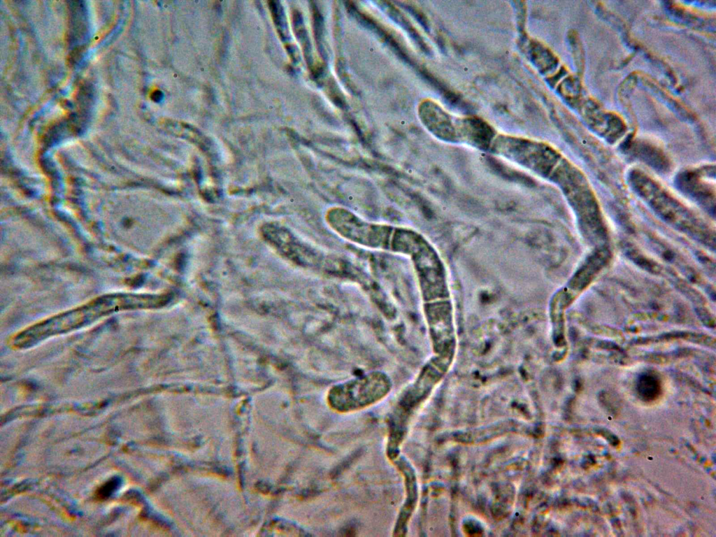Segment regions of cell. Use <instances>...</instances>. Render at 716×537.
<instances>
[{
	"label": "cell",
	"instance_id": "6da1fadb",
	"mask_svg": "<svg viewBox=\"0 0 716 537\" xmlns=\"http://www.w3.org/2000/svg\"><path fill=\"white\" fill-rule=\"evenodd\" d=\"M629 182L633 191L666 223L710 246L715 235L700 219L645 173L633 171Z\"/></svg>",
	"mask_w": 716,
	"mask_h": 537
},
{
	"label": "cell",
	"instance_id": "7a4b0ae2",
	"mask_svg": "<svg viewBox=\"0 0 716 537\" xmlns=\"http://www.w3.org/2000/svg\"><path fill=\"white\" fill-rule=\"evenodd\" d=\"M389 388V381L385 376L373 374L336 386L329 392V402L341 412L357 410L380 399Z\"/></svg>",
	"mask_w": 716,
	"mask_h": 537
},
{
	"label": "cell",
	"instance_id": "3957f363",
	"mask_svg": "<svg viewBox=\"0 0 716 537\" xmlns=\"http://www.w3.org/2000/svg\"><path fill=\"white\" fill-rule=\"evenodd\" d=\"M708 173H699L696 172H685L680 173L677 179L678 184L683 192L692 196L696 201L703 205L704 208H715V194L710 185L703 179ZM708 177V176H707Z\"/></svg>",
	"mask_w": 716,
	"mask_h": 537
},
{
	"label": "cell",
	"instance_id": "277c9868",
	"mask_svg": "<svg viewBox=\"0 0 716 537\" xmlns=\"http://www.w3.org/2000/svg\"><path fill=\"white\" fill-rule=\"evenodd\" d=\"M420 114L424 124L436 134L449 140L456 136V127L451 116L437 104L431 101L424 102L420 106Z\"/></svg>",
	"mask_w": 716,
	"mask_h": 537
},
{
	"label": "cell",
	"instance_id": "5b68a950",
	"mask_svg": "<svg viewBox=\"0 0 716 537\" xmlns=\"http://www.w3.org/2000/svg\"><path fill=\"white\" fill-rule=\"evenodd\" d=\"M461 135L474 145L485 148L494 136V131L485 121L477 117H466L455 121Z\"/></svg>",
	"mask_w": 716,
	"mask_h": 537
},
{
	"label": "cell",
	"instance_id": "8992f818",
	"mask_svg": "<svg viewBox=\"0 0 716 537\" xmlns=\"http://www.w3.org/2000/svg\"><path fill=\"white\" fill-rule=\"evenodd\" d=\"M661 389V381L654 373L645 372L639 376L636 390L643 401L655 400L659 396Z\"/></svg>",
	"mask_w": 716,
	"mask_h": 537
},
{
	"label": "cell",
	"instance_id": "52a82bcc",
	"mask_svg": "<svg viewBox=\"0 0 716 537\" xmlns=\"http://www.w3.org/2000/svg\"><path fill=\"white\" fill-rule=\"evenodd\" d=\"M119 485L120 480L117 478L115 480H111L100 489L99 493L100 494V496L107 497L117 489Z\"/></svg>",
	"mask_w": 716,
	"mask_h": 537
}]
</instances>
